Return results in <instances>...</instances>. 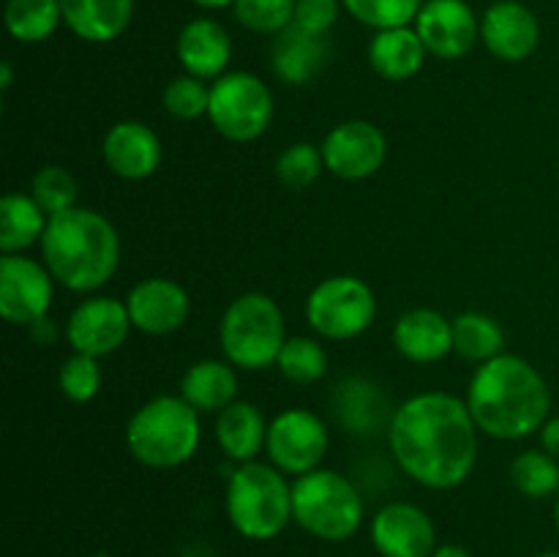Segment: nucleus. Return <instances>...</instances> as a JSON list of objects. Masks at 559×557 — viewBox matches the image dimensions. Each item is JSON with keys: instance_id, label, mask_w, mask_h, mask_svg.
Wrapping results in <instances>:
<instances>
[{"instance_id": "15", "label": "nucleus", "mask_w": 559, "mask_h": 557, "mask_svg": "<svg viewBox=\"0 0 559 557\" xmlns=\"http://www.w3.org/2000/svg\"><path fill=\"white\" fill-rule=\"evenodd\" d=\"M371 544L380 557H431L437 549V528L415 502L393 500L371 519Z\"/></svg>"}, {"instance_id": "16", "label": "nucleus", "mask_w": 559, "mask_h": 557, "mask_svg": "<svg viewBox=\"0 0 559 557\" xmlns=\"http://www.w3.org/2000/svg\"><path fill=\"white\" fill-rule=\"evenodd\" d=\"M131 325L147 336H169L180 331L191 315V298L183 284L167 276L136 282L126 295Z\"/></svg>"}, {"instance_id": "28", "label": "nucleus", "mask_w": 559, "mask_h": 557, "mask_svg": "<svg viewBox=\"0 0 559 557\" xmlns=\"http://www.w3.org/2000/svg\"><path fill=\"white\" fill-rule=\"evenodd\" d=\"M453 353L478 366L497 358L506 353L502 325L484 311H462L453 317Z\"/></svg>"}, {"instance_id": "1", "label": "nucleus", "mask_w": 559, "mask_h": 557, "mask_svg": "<svg viewBox=\"0 0 559 557\" xmlns=\"http://www.w3.org/2000/svg\"><path fill=\"white\" fill-rule=\"evenodd\" d=\"M478 426L467 402L448 391H424L393 410L388 446L399 470L426 489H456L478 464Z\"/></svg>"}, {"instance_id": "32", "label": "nucleus", "mask_w": 559, "mask_h": 557, "mask_svg": "<svg viewBox=\"0 0 559 557\" xmlns=\"http://www.w3.org/2000/svg\"><path fill=\"white\" fill-rule=\"evenodd\" d=\"M424 3L426 0H342L353 20L366 27H374V31L413 25Z\"/></svg>"}, {"instance_id": "31", "label": "nucleus", "mask_w": 559, "mask_h": 557, "mask_svg": "<svg viewBox=\"0 0 559 557\" xmlns=\"http://www.w3.org/2000/svg\"><path fill=\"white\" fill-rule=\"evenodd\" d=\"M276 369L293 386H314L328 371V353L317 339L289 336L278 353Z\"/></svg>"}, {"instance_id": "14", "label": "nucleus", "mask_w": 559, "mask_h": 557, "mask_svg": "<svg viewBox=\"0 0 559 557\" xmlns=\"http://www.w3.org/2000/svg\"><path fill=\"white\" fill-rule=\"evenodd\" d=\"M426 52L440 60H459L480 38V20L467 0H426L415 20Z\"/></svg>"}, {"instance_id": "41", "label": "nucleus", "mask_w": 559, "mask_h": 557, "mask_svg": "<svg viewBox=\"0 0 559 557\" xmlns=\"http://www.w3.org/2000/svg\"><path fill=\"white\" fill-rule=\"evenodd\" d=\"M431 557H473V555L459 544H440L435 552H431Z\"/></svg>"}, {"instance_id": "11", "label": "nucleus", "mask_w": 559, "mask_h": 557, "mask_svg": "<svg viewBox=\"0 0 559 557\" xmlns=\"http://www.w3.org/2000/svg\"><path fill=\"white\" fill-rule=\"evenodd\" d=\"M55 278L44 260L25 254L0 257V315L11 325L47 320L55 298Z\"/></svg>"}, {"instance_id": "5", "label": "nucleus", "mask_w": 559, "mask_h": 557, "mask_svg": "<svg viewBox=\"0 0 559 557\" xmlns=\"http://www.w3.org/2000/svg\"><path fill=\"white\" fill-rule=\"evenodd\" d=\"M224 506L235 533L249 541H273L293 522V484L267 462L235 464Z\"/></svg>"}, {"instance_id": "9", "label": "nucleus", "mask_w": 559, "mask_h": 557, "mask_svg": "<svg viewBox=\"0 0 559 557\" xmlns=\"http://www.w3.org/2000/svg\"><path fill=\"white\" fill-rule=\"evenodd\" d=\"M207 120L229 142H254L273 120V93L251 71H227L211 85Z\"/></svg>"}, {"instance_id": "2", "label": "nucleus", "mask_w": 559, "mask_h": 557, "mask_svg": "<svg viewBox=\"0 0 559 557\" xmlns=\"http://www.w3.org/2000/svg\"><path fill=\"white\" fill-rule=\"evenodd\" d=\"M464 402L480 435L513 442L540 431L549 420L551 393L527 358L502 353L473 371Z\"/></svg>"}, {"instance_id": "37", "label": "nucleus", "mask_w": 559, "mask_h": 557, "mask_svg": "<svg viewBox=\"0 0 559 557\" xmlns=\"http://www.w3.org/2000/svg\"><path fill=\"white\" fill-rule=\"evenodd\" d=\"M322 169H325L322 147L311 145V142H295L276 158V178L287 189H306L320 178Z\"/></svg>"}, {"instance_id": "21", "label": "nucleus", "mask_w": 559, "mask_h": 557, "mask_svg": "<svg viewBox=\"0 0 559 557\" xmlns=\"http://www.w3.org/2000/svg\"><path fill=\"white\" fill-rule=\"evenodd\" d=\"M267 429H271V420L254 402H246V399H235L229 407H224L213 426L218 448L235 464L257 462V457L265 451Z\"/></svg>"}, {"instance_id": "25", "label": "nucleus", "mask_w": 559, "mask_h": 557, "mask_svg": "<svg viewBox=\"0 0 559 557\" xmlns=\"http://www.w3.org/2000/svg\"><path fill=\"white\" fill-rule=\"evenodd\" d=\"M328 60L325 36H314L300 27L289 25L273 42L271 66L273 74L287 85H306L322 71Z\"/></svg>"}, {"instance_id": "24", "label": "nucleus", "mask_w": 559, "mask_h": 557, "mask_svg": "<svg viewBox=\"0 0 559 557\" xmlns=\"http://www.w3.org/2000/svg\"><path fill=\"white\" fill-rule=\"evenodd\" d=\"M180 396L197 413H222L238 399V369L229 360H194L180 377Z\"/></svg>"}, {"instance_id": "42", "label": "nucleus", "mask_w": 559, "mask_h": 557, "mask_svg": "<svg viewBox=\"0 0 559 557\" xmlns=\"http://www.w3.org/2000/svg\"><path fill=\"white\" fill-rule=\"evenodd\" d=\"M194 5L207 11H216V9H227V5H235V0H191Z\"/></svg>"}, {"instance_id": "27", "label": "nucleus", "mask_w": 559, "mask_h": 557, "mask_svg": "<svg viewBox=\"0 0 559 557\" xmlns=\"http://www.w3.org/2000/svg\"><path fill=\"white\" fill-rule=\"evenodd\" d=\"M49 216L41 211L33 194L9 191L0 200V251L22 254L33 244H41Z\"/></svg>"}, {"instance_id": "22", "label": "nucleus", "mask_w": 559, "mask_h": 557, "mask_svg": "<svg viewBox=\"0 0 559 557\" xmlns=\"http://www.w3.org/2000/svg\"><path fill=\"white\" fill-rule=\"evenodd\" d=\"M333 413H336L338 424L353 435L366 437L377 435L382 424H391L393 413L388 415V399L382 388L369 377H344L333 393Z\"/></svg>"}, {"instance_id": "46", "label": "nucleus", "mask_w": 559, "mask_h": 557, "mask_svg": "<svg viewBox=\"0 0 559 557\" xmlns=\"http://www.w3.org/2000/svg\"><path fill=\"white\" fill-rule=\"evenodd\" d=\"M557 167H559V164H557Z\"/></svg>"}, {"instance_id": "36", "label": "nucleus", "mask_w": 559, "mask_h": 557, "mask_svg": "<svg viewBox=\"0 0 559 557\" xmlns=\"http://www.w3.org/2000/svg\"><path fill=\"white\" fill-rule=\"evenodd\" d=\"M162 104L167 115L175 120H197L207 118V107H211V85L205 80H197L191 74H180L167 82L162 93Z\"/></svg>"}, {"instance_id": "19", "label": "nucleus", "mask_w": 559, "mask_h": 557, "mask_svg": "<svg viewBox=\"0 0 559 557\" xmlns=\"http://www.w3.org/2000/svg\"><path fill=\"white\" fill-rule=\"evenodd\" d=\"M175 55H178L186 74L216 82L218 76L227 74V66L233 60V38H229L227 27L218 25L216 20L197 16L180 27Z\"/></svg>"}, {"instance_id": "13", "label": "nucleus", "mask_w": 559, "mask_h": 557, "mask_svg": "<svg viewBox=\"0 0 559 557\" xmlns=\"http://www.w3.org/2000/svg\"><path fill=\"white\" fill-rule=\"evenodd\" d=\"M325 169L342 180H366L382 169L388 158V140L371 120H344L322 140Z\"/></svg>"}, {"instance_id": "30", "label": "nucleus", "mask_w": 559, "mask_h": 557, "mask_svg": "<svg viewBox=\"0 0 559 557\" xmlns=\"http://www.w3.org/2000/svg\"><path fill=\"white\" fill-rule=\"evenodd\" d=\"M511 484L519 495L530 500H544V497L559 495V459L546 453L544 448L519 453L511 462Z\"/></svg>"}, {"instance_id": "39", "label": "nucleus", "mask_w": 559, "mask_h": 557, "mask_svg": "<svg viewBox=\"0 0 559 557\" xmlns=\"http://www.w3.org/2000/svg\"><path fill=\"white\" fill-rule=\"evenodd\" d=\"M538 437H540V448H544L546 453H551L555 459H559V415H549V420L540 426Z\"/></svg>"}, {"instance_id": "20", "label": "nucleus", "mask_w": 559, "mask_h": 557, "mask_svg": "<svg viewBox=\"0 0 559 557\" xmlns=\"http://www.w3.org/2000/svg\"><path fill=\"white\" fill-rule=\"evenodd\" d=\"M393 344L409 364H437L453 353V320L437 309H409L393 325Z\"/></svg>"}, {"instance_id": "44", "label": "nucleus", "mask_w": 559, "mask_h": 557, "mask_svg": "<svg viewBox=\"0 0 559 557\" xmlns=\"http://www.w3.org/2000/svg\"><path fill=\"white\" fill-rule=\"evenodd\" d=\"M555 524H557V530H559V495H557V502H555Z\"/></svg>"}, {"instance_id": "26", "label": "nucleus", "mask_w": 559, "mask_h": 557, "mask_svg": "<svg viewBox=\"0 0 559 557\" xmlns=\"http://www.w3.org/2000/svg\"><path fill=\"white\" fill-rule=\"evenodd\" d=\"M426 47L415 27L377 31L369 44V63L377 76L388 82H407L424 69Z\"/></svg>"}, {"instance_id": "35", "label": "nucleus", "mask_w": 559, "mask_h": 557, "mask_svg": "<svg viewBox=\"0 0 559 557\" xmlns=\"http://www.w3.org/2000/svg\"><path fill=\"white\" fill-rule=\"evenodd\" d=\"M235 20L251 33L278 36L295 20V0H235Z\"/></svg>"}, {"instance_id": "10", "label": "nucleus", "mask_w": 559, "mask_h": 557, "mask_svg": "<svg viewBox=\"0 0 559 557\" xmlns=\"http://www.w3.org/2000/svg\"><path fill=\"white\" fill-rule=\"evenodd\" d=\"M331 448L325 420L306 407H289L271 420L265 453L284 475H306L322 467Z\"/></svg>"}, {"instance_id": "45", "label": "nucleus", "mask_w": 559, "mask_h": 557, "mask_svg": "<svg viewBox=\"0 0 559 557\" xmlns=\"http://www.w3.org/2000/svg\"><path fill=\"white\" fill-rule=\"evenodd\" d=\"M538 557H559V552H544V555H538Z\"/></svg>"}, {"instance_id": "8", "label": "nucleus", "mask_w": 559, "mask_h": 557, "mask_svg": "<svg viewBox=\"0 0 559 557\" xmlns=\"http://www.w3.org/2000/svg\"><path fill=\"white\" fill-rule=\"evenodd\" d=\"M306 322L331 342H349L371 328L377 317V295L364 278L336 273L314 284L306 298Z\"/></svg>"}, {"instance_id": "6", "label": "nucleus", "mask_w": 559, "mask_h": 557, "mask_svg": "<svg viewBox=\"0 0 559 557\" xmlns=\"http://www.w3.org/2000/svg\"><path fill=\"white\" fill-rule=\"evenodd\" d=\"M287 339L282 306L265 293H243L229 300L218 322L224 360L240 371H262L276 366Z\"/></svg>"}, {"instance_id": "7", "label": "nucleus", "mask_w": 559, "mask_h": 557, "mask_svg": "<svg viewBox=\"0 0 559 557\" xmlns=\"http://www.w3.org/2000/svg\"><path fill=\"white\" fill-rule=\"evenodd\" d=\"M366 519L364 495L338 470H311L293 484V522L320 541H347Z\"/></svg>"}, {"instance_id": "40", "label": "nucleus", "mask_w": 559, "mask_h": 557, "mask_svg": "<svg viewBox=\"0 0 559 557\" xmlns=\"http://www.w3.org/2000/svg\"><path fill=\"white\" fill-rule=\"evenodd\" d=\"M31 331H33V336L41 339V342H52V339H55V322L47 317V320L31 325Z\"/></svg>"}, {"instance_id": "33", "label": "nucleus", "mask_w": 559, "mask_h": 557, "mask_svg": "<svg viewBox=\"0 0 559 557\" xmlns=\"http://www.w3.org/2000/svg\"><path fill=\"white\" fill-rule=\"evenodd\" d=\"M31 194L47 216H58V213L69 211V208H76L80 186H76L74 175L66 167H60V164H44L33 175Z\"/></svg>"}, {"instance_id": "3", "label": "nucleus", "mask_w": 559, "mask_h": 557, "mask_svg": "<svg viewBox=\"0 0 559 557\" xmlns=\"http://www.w3.org/2000/svg\"><path fill=\"white\" fill-rule=\"evenodd\" d=\"M38 246H41L44 265L69 293H96L120 265L118 229L93 208L76 205L58 216H49Z\"/></svg>"}, {"instance_id": "29", "label": "nucleus", "mask_w": 559, "mask_h": 557, "mask_svg": "<svg viewBox=\"0 0 559 557\" xmlns=\"http://www.w3.org/2000/svg\"><path fill=\"white\" fill-rule=\"evenodd\" d=\"M63 25L60 0H9L5 31L20 44H41Z\"/></svg>"}, {"instance_id": "12", "label": "nucleus", "mask_w": 559, "mask_h": 557, "mask_svg": "<svg viewBox=\"0 0 559 557\" xmlns=\"http://www.w3.org/2000/svg\"><path fill=\"white\" fill-rule=\"evenodd\" d=\"M131 328L134 325H131L126 300L112 298V295H87L66 320V342L74 353L104 358L123 347Z\"/></svg>"}, {"instance_id": "23", "label": "nucleus", "mask_w": 559, "mask_h": 557, "mask_svg": "<svg viewBox=\"0 0 559 557\" xmlns=\"http://www.w3.org/2000/svg\"><path fill=\"white\" fill-rule=\"evenodd\" d=\"M63 25L87 44H109L123 36L134 16V0H60Z\"/></svg>"}, {"instance_id": "18", "label": "nucleus", "mask_w": 559, "mask_h": 557, "mask_svg": "<svg viewBox=\"0 0 559 557\" xmlns=\"http://www.w3.org/2000/svg\"><path fill=\"white\" fill-rule=\"evenodd\" d=\"M104 164L123 180H147L158 169L164 156L162 140L142 120H120L109 126L102 142Z\"/></svg>"}, {"instance_id": "34", "label": "nucleus", "mask_w": 559, "mask_h": 557, "mask_svg": "<svg viewBox=\"0 0 559 557\" xmlns=\"http://www.w3.org/2000/svg\"><path fill=\"white\" fill-rule=\"evenodd\" d=\"M102 364L98 358L85 353H71L69 358L60 364L58 371V388L69 402L87 404L98 396L102 391Z\"/></svg>"}, {"instance_id": "4", "label": "nucleus", "mask_w": 559, "mask_h": 557, "mask_svg": "<svg viewBox=\"0 0 559 557\" xmlns=\"http://www.w3.org/2000/svg\"><path fill=\"white\" fill-rule=\"evenodd\" d=\"M200 413L180 393L147 399L126 424V448L142 467H183L200 451Z\"/></svg>"}, {"instance_id": "38", "label": "nucleus", "mask_w": 559, "mask_h": 557, "mask_svg": "<svg viewBox=\"0 0 559 557\" xmlns=\"http://www.w3.org/2000/svg\"><path fill=\"white\" fill-rule=\"evenodd\" d=\"M342 0H295L293 25L314 36H328L342 14Z\"/></svg>"}, {"instance_id": "17", "label": "nucleus", "mask_w": 559, "mask_h": 557, "mask_svg": "<svg viewBox=\"0 0 559 557\" xmlns=\"http://www.w3.org/2000/svg\"><path fill=\"white\" fill-rule=\"evenodd\" d=\"M480 42L502 63H522L538 49L540 22L522 0H497L480 16Z\"/></svg>"}, {"instance_id": "43", "label": "nucleus", "mask_w": 559, "mask_h": 557, "mask_svg": "<svg viewBox=\"0 0 559 557\" xmlns=\"http://www.w3.org/2000/svg\"><path fill=\"white\" fill-rule=\"evenodd\" d=\"M11 82H14V74H11V63H9V60H3V80H0V87H3V91H9Z\"/></svg>"}]
</instances>
